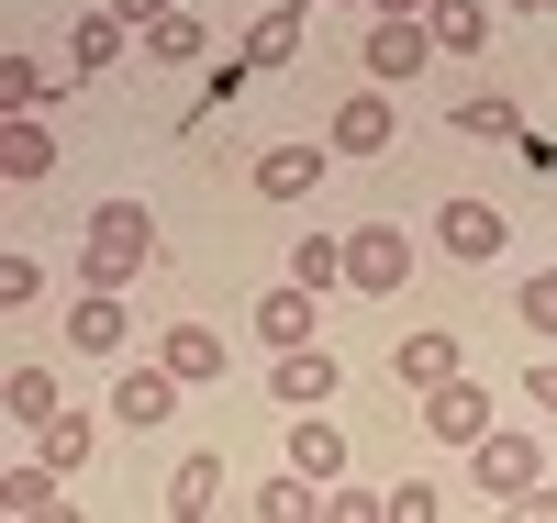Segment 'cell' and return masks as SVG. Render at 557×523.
Returning a JSON list of instances; mask_svg holds the SVG:
<instances>
[{
	"label": "cell",
	"mask_w": 557,
	"mask_h": 523,
	"mask_svg": "<svg viewBox=\"0 0 557 523\" xmlns=\"http://www.w3.org/2000/svg\"><path fill=\"white\" fill-rule=\"evenodd\" d=\"M524 323H535V335H557V267L524 278Z\"/></svg>",
	"instance_id": "cell-31"
},
{
	"label": "cell",
	"mask_w": 557,
	"mask_h": 523,
	"mask_svg": "<svg viewBox=\"0 0 557 523\" xmlns=\"http://www.w3.org/2000/svg\"><path fill=\"white\" fill-rule=\"evenodd\" d=\"M0 412H12V435H45V423H57V378L12 368V378H0Z\"/></svg>",
	"instance_id": "cell-18"
},
{
	"label": "cell",
	"mask_w": 557,
	"mask_h": 523,
	"mask_svg": "<svg viewBox=\"0 0 557 523\" xmlns=\"http://www.w3.org/2000/svg\"><path fill=\"white\" fill-rule=\"evenodd\" d=\"M301 57V0H278V12H257V34H246V67H290Z\"/></svg>",
	"instance_id": "cell-22"
},
{
	"label": "cell",
	"mask_w": 557,
	"mask_h": 523,
	"mask_svg": "<svg viewBox=\"0 0 557 523\" xmlns=\"http://www.w3.org/2000/svg\"><path fill=\"white\" fill-rule=\"evenodd\" d=\"M157 357H168L178 378H223V335H212V323H168Z\"/></svg>",
	"instance_id": "cell-21"
},
{
	"label": "cell",
	"mask_w": 557,
	"mask_h": 523,
	"mask_svg": "<svg viewBox=\"0 0 557 523\" xmlns=\"http://www.w3.org/2000/svg\"><path fill=\"white\" fill-rule=\"evenodd\" d=\"M323 157H335V146H268L257 189H268V201H301V189H323Z\"/></svg>",
	"instance_id": "cell-14"
},
{
	"label": "cell",
	"mask_w": 557,
	"mask_h": 523,
	"mask_svg": "<svg viewBox=\"0 0 557 523\" xmlns=\"http://www.w3.org/2000/svg\"><path fill=\"white\" fill-rule=\"evenodd\" d=\"M323 523H391V490H323Z\"/></svg>",
	"instance_id": "cell-30"
},
{
	"label": "cell",
	"mask_w": 557,
	"mask_h": 523,
	"mask_svg": "<svg viewBox=\"0 0 557 523\" xmlns=\"http://www.w3.org/2000/svg\"><path fill=\"white\" fill-rule=\"evenodd\" d=\"M157 267V212L146 201H101V212H89V290H134V278H146Z\"/></svg>",
	"instance_id": "cell-1"
},
{
	"label": "cell",
	"mask_w": 557,
	"mask_h": 523,
	"mask_svg": "<svg viewBox=\"0 0 557 523\" xmlns=\"http://www.w3.org/2000/svg\"><path fill=\"white\" fill-rule=\"evenodd\" d=\"M257 523H323V480H301V468H278V480L246 501Z\"/></svg>",
	"instance_id": "cell-17"
},
{
	"label": "cell",
	"mask_w": 557,
	"mask_h": 523,
	"mask_svg": "<svg viewBox=\"0 0 557 523\" xmlns=\"http://www.w3.org/2000/svg\"><path fill=\"white\" fill-rule=\"evenodd\" d=\"M290 278H301V290H346V234H301V246H290Z\"/></svg>",
	"instance_id": "cell-24"
},
{
	"label": "cell",
	"mask_w": 557,
	"mask_h": 523,
	"mask_svg": "<svg viewBox=\"0 0 557 523\" xmlns=\"http://www.w3.org/2000/svg\"><path fill=\"white\" fill-rule=\"evenodd\" d=\"M168 512H178V523H212V512H223V457H212V446H201V457H178Z\"/></svg>",
	"instance_id": "cell-13"
},
{
	"label": "cell",
	"mask_w": 557,
	"mask_h": 523,
	"mask_svg": "<svg viewBox=\"0 0 557 523\" xmlns=\"http://www.w3.org/2000/svg\"><path fill=\"white\" fill-rule=\"evenodd\" d=\"M268 390H278V412H323V401H335V357H312V346H278Z\"/></svg>",
	"instance_id": "cell-8"
},
{
	"label": "cell",
	"mask_w": 557,
	"mask_h": 523,
	"mask_svg": "<svg viewBox=\"0 0 557 523\" xmlns=\"http://www.w3.org/2000/svg\"><path fill=\"white\" fill-rule=\"evenodd\" d=\"M34 301H45V267L12 246V257H0V312H34Z\"/></svg>",
	"instance_id": "cell-29"
},
{
	"label": "cell",
	"mask_w": 557,
	"mask_h": 523,
	"mask_svg": "<svg viewBox=\"0 0 557 523\" xmlns=\"http://www.w3.org/2000/svg\"><path fill=\"white\" fill-rule=\"evenodd\" d=\"M424 34H435V57H480V45H491V12H480V0H435Z\"/></svg>",
	"instance_id": "cell-19"
},
{
	"label": "cell",
	"mask_w": 557,
	"mask_h": 523,
	"mask_svg": "<svg viewBox=\"0 0 557 523\" xmlns=\"http://www.w3.org/2000/svg\"><path fill=\"white\" fill-rule=\"evenodd\" d=\"M401 278H412V234H391V223H357V234H346V290L391 301Z\"/></svg>",
	"instance_id": "cell-2"
},
{
	"label": "cell",
	"mask_w": 557,
	"mask_h": 523,
	"mask_svg": "<svg viewBox=\"0 0 557 523\" xmlns=\"http://www.w3.org/2000/svg\"><path fill=\"white\" fill-rule=\"evenodd\" d=\"M424 57H435V34H424V23H391V12L368 23V78H380V89H391V78H412Z\"/></svg>",
	"instance_id": "cell-10"
},
{
	"label": "cell",
	"mask_w": 557,
	"mask_h": 523,
	"mask_svg": "<svg viewBox=\"0 0 557 523\" xmlns=\"http://www.w3.org/2000/svg\"><path fill=\"white\" fill-rule=\"evenodd\" d=\"M290 468H301V480H335V468H346V435H335L323 412H301V423H290Z\"/></svg>",
	"instance_id": "cell-23"
},
{
	"label": "cell",
	"mask_w": 557,
	"mask_h": 523,
	"mask_svg": "<svg viewBox=\"0 0 557 523\" xmlns=\"http://www.w3.org/2000/svg\"><path fill=\"white\" fill-rule=\"evenodd\" d=\"M67 346L112 368V357L134 346V312H123V290H78V312H67Z\"/></svg>",
	"instance_id": "cell-7"
},
{
	"label": "cell",
	"mask_w": 557,
	"mask_h": 523,
	"mask_svg": "<svg viewBox=\"0 0 557 523\" xmlns=\"http://www.w3.org/2000/svg\"><path fill=\"white\" fill-rule=\"evenodd\" d=\"M146 57H157V67H190V57H201V12H168V23H146Z\"/></svg>",
	"instance_id": "cell-26"
},
{
	"label": "cell",
	"mask_w": 557,
	"mask_h": 523,
	"mask_svg": "<svg viewBox=\"0 0 557 523\" xmlns=\"http://www.w3.org/2000/svg\"><path fill=\"white\" fill-rule=\"evenodd\" d=\"M391 134H401L391 89H346V112H335V134H323V146H335V157H391Z\"/></svg>",
	"instance_id": "cell-5"
},
{
	"label": "cell",
	"mask_w": 557,
	"mask_h": 523,
	"mask_svg": "<svg viewBox=\"0 0 557 523\" xmlns=\"http://www.w3.org/2000/svg\"><path fill=\"white\" fill-rule=\"evenodd\" d=\"M391 378H412V390L457 378V335H435V323H424V335H401V346H391Z\"/></svg>",
	"instance_id": "cell-16"
},
{
	"label": "cell",
	"mask_w": 557,
	"mask_h": 523,
	"mask_svg": "<svg viewBox=\"0 0 557 523\" xmlns=\"http://www.w3.org/2000/svg\"><path fill=\"white\" fill-rule=\"evenodd\" d=\"M435 512H446V501H435L424 480H401V490H391V523H435Z\"/></svg>",
	"instance_id": "cell-32"
},
{
	"label": "cell",
	"mask_w": 557,
	"mask_h": 523,
	"mask_svg": "<svg viewBox=\"0 0 557 523\" xmlns=\"http://www.w3.org/2000/svg\"><path fill=\"white\" fill-rule=\"evenodd\" d=\"M312 301H323V290H301V278H278V290L257 301V335H268V346H312Z\"/></svg>",
	"instance_id": "cell-15"
},
{
	"label": "cell",
	"mask_w": 557,
	"mask_h": 523,
	"mask_svg": "<svg viewBox=\"0 0 557 523\" xmlns=\"http://www.w3.org/2000/svg\"><path fill=\"white\" fill-rule=\"evenodd\" d=\"M0 178H57V134H45V112H12V123H0Z\"/></svg>",
	"instance_id": "cell-11"
},
{
	"label": "cell",
	"mask_w": 557,
	"mask_h": 523,
	"mask_svg": "<svg viewBox=\"0 0 557 523\" xmlns=\"http://www.w3.org/2000/svg\"><path fill=\"white\" fill-rule=\"evenodd\" d=\"M112 12H123L134 34H146V23H168V12H190V0H112Z\"/></svg>",
	"instance_id": "cell-33"
},
{
	"label": "cell",
	"mask_w": 557,
	"mask_h": 523,
	"mask_svg": "<svg viewBox=\"0 0 557 523\" xmlns=\"http://www.w3.org/2000/svg\"><path fill=\"white\" fill-rule=\"evenodd\" d=\"M457 134H524V123H513L502 89H457Z\"/></svg>",
	"instance_id": "cell-28"
},
{
	"label": "cell",
	"mask_w": 557,
	"mask_h": 523,
	"mask_svg": "<svg viewBox=\"0 0 557 523\" xmlns=\"http://www.w3.org/2000/svg\"><path fill=\"white\" fill-rule=\"evenodd\" d=\"M112 57H123V12H78V23H67V67H78V78H101Z\"/></svg>",
	"instance_id": "cell-20"
},
{
	"label": "cell",
	"mask_w": 557,
	"mask_h": 523,
	"mask_svg": "<svg viewBox=\"0 0 557 523\" xmlns=\"http://www.w3.org/2000/svg\"><path fill=\"white\" fill-rule=\"evenodd\" d=\"M89 446H101V435H89V412H57V423L34 435V457H45V468H78Z\"/></svg>",
	"instance_id": "cell-27"
},
{
	"label": "cell",
	"mask_w": 557,
	"mask_h": 523,
	"mask_svg": "<svg viewBox=\"0 0 557 523\" xmlns=\"http://www.w3.org/2000/svg\"><path fill=\"white\" fill-rule=\"evenodd\" d=\"M178 390H190V378H178L168 357H157V368H123V378H112V412H123V423H168Z\"/></svg>",
	"instance_id": "cell-9"
},
{
	"label": "cell",
	"mask_w": 557,
	"mask_h": 523,
	"mask_svg": "<svg viewBox=\"0 0 557 523\" xmlns=\"http://www.w3.org/2000/svg\"><path fill=\"white\" fill-rule=\"evenodd\" d=\"M45 101H57V78H45L23 45H12V57H0V112H45Z\"/></svg>",
	"instance_id": "cell-25"
},
{
	"label": "cell",
	"mask_w": 557,
	"mask_h": 523,
	"mask_svg": "<svg viewBox=\"0 0 557 523\" xmlns=\"http://www.w3.org/2000/svg\"><path fill=\"white\" fill-rule=\"evenodd\" d=\"M480 490H491V501H535V490H546V446L491 423V435H480Z\"/></svg>",
	"instance_id": "cell-3"
},
{
	"label": "cell",
	"mask_w": 557,
	"mask_h": 523,
	"mask_svg": "<svg viewBox=\"0 0 557 523\" xmlns=\"http://www.w3.org/2000/svg\"><path fill=\"white\" fill-rule=\"evenodd\" d=\"M424 435L435 446H480L491 435V390H480V378H435V390H424Z\"/></svg>",
	"instance_id": "cell-4"
},
{
	"label": "cell",
	"mask_w": 557,
	"mask_h": 523,
	"mask_svg": "<svg viewBox=\"0 0 557 523\" xmlns=\"http://www.w3.org/2000/svg\"><path fill=\"white\" fill-rule=\"evenodd\" d=\"M435 246H446L457 267H480V257H502V246H513V223H502L491 201H446V212H435Z\"/></svg>",
	"instance_id": "cell-6"
},
{
	"label": "cell",
	"mask_w": 557,
	"mask_h": 523,
	"mask_svg": "<svg viewBox=\"0 0 557 523\" xmlns=\"http://www.w3.org/2000/svg\"><path fill=\"white\" fill-rule=\"evenodd\" d=\"M57 480H67V468H45V457H23L12 480H0V512H12V523H57V512H67V490H57Z\"/></svg>",
	"instance_id": "cell-12"
},
{
	"label": "cell",
	"mask_w": 557,
	"mask_h": 523,
	"mask_svg": "<svg viewBox=\"0 0 557 523\" xmlns=\"http://www.w3.org/2000/svg\"><path fill=\"white\" fill-rule=\"evenodd\" d=\"M368 12H391V23H424V12H435V0H368Z\"/></svg>",
	"instance_id": "cell-35"
},
{
	"label": "cell",
	"mask_w": 557,
	"mask_h": 523,
	"mask_svg": "<svg viewBox=\"0 0 557 523\" xmlns=\"http://www.w3.org/2000/svg\"><path fill=\"white\" fill-rule=\"evenodd\" d=\"M524 390H535V401L557 412V357H535V368H524Z\"/></svg>",
	"instance_id": "cell-34"
}]
</instances>
